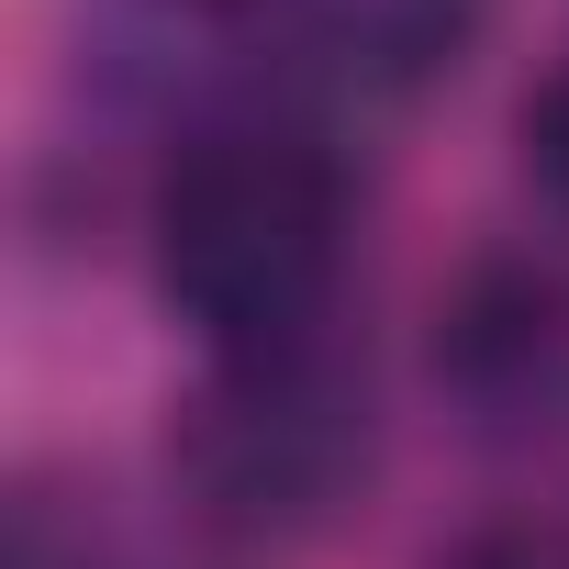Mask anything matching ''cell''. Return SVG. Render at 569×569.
Listing matches in <instances>:
<instances>
[{"instance_id":"6da1fadb","label":"cell","mask_w":569,"mask_h":569,"mask_svg":"<svg viewBox=\"0 0 569 569\" xmlns=\"http://www.w3.org/2000/svg\"><path fill=\"white\" fill-rule=\"evenodd\" d=\"M347 268V179L313 134L212 123L157 190V291L212 358L313 347Z\"/></svg>"},{"instance_id":"7a4b0ae2","label":"cell","mask_w":569,"mask_h":569,"mask_svg":"<svg viewBox=\"0 0 569 569\" xmlns=\"http://www.w3.org/2000/svg\"><path fill=\"white\" fill-rule=\"evenodd\" d=\"M369 469V402L358 380L313 347H279V358H223L212 391L179 425V480L212 525L234 536H302L325 525Z\"/></svg>"},{"instance_id":"3957f363","label":"cell","mask_w":569,"mask_h":569,"mask_svg":"<svg viewBox=\"0 0 569 569\" xmlns=\"http://www.w3.org/2000/svg\"><path fill=\"white\" fill-rule=\"evenodd\" d=\"M491 23V0H302V34L358 90H436Z\"/></svg>"},{"instance_id":"277c9868","label":"cell","mask_w":569,"mask_h":569,"mask_svg":"<svg viewBox=\"0 0 569 569\" xmlns=\"http://www.w3.org/2000/svg\"><path fill=\"white\" fill-rule=\"evenodd\" d=\"M525 168H536V190L569 212V68L525 101Z\"/></svg>"}]
</instances>
